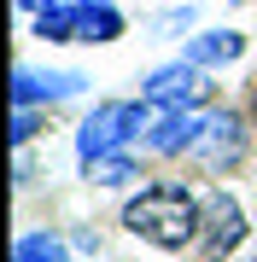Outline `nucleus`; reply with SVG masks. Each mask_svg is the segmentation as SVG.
Returning a JSON list of instances; mask_svg holds the SVG:
<instances>
[{
    "instance_id": "obj_7",
    "label": "nucleus",
    "mask_w": 257,
    "mask_h": 262,
    "mask_svg": "<svg viewBox=\"0 0 257 262\" xmlns=\"http://www.w3.org/2000/svg\"><path fill=\"white\" fill-rule=\"evenodd\" d=\"M199 117H205V111H187V105H170V111L158 117V128L146 134V146H152L158 158H181V151L193 146V134H199Z\"/></svg>"
},
{
    "instance_id": "obj_11",
    "label": "nucleus",
    "mask_w": 257,
    "mask_h": 262,
    "mask_svg": "<svg viewBox=\"0 0 257 262\" xmlns=\"http://www.w3.org/2000/svg\"><path fill=\"white\" fill-rule=\"evenodd\" d=\"M134 175H141V169H134V158H123V151H105V158L88 163V181H94V187H123Z\"/></svg>"
},
{
    "instance_id": "obj_9",
    "label": "nucleus",
    "mask_w": 257,
    "mask_h": 262,
    "mask_svg": "<svg viewBox=\"0 0 257 262\" xmlns=\"http://www.w3.org/2000/svg\"><path fill=\"white\" fill-rule=\"evenodd\" d=\"M123 35V12L111 0H76V41H117Z\"/></svg>"
},
{
    "instance_id": "obj_6",
    "label": "nucleus",
    "mask_w": 257,
    "mask_h": 262,
    "mask_svg": "<svg viewBox=\"0 0 257 262\" xmlns=\"http://www.w3.org/2000/svg\"><path fill=\"white\" fill-rule=\"evenodd\" d=\"M82 82H88L82 70H58V76L18 70V76H12V105H35V99H70V94H82Z\"/></svg>"
},
{
    "instance_id": "obj_8",
    "label": "nucleus",
    "mask_w": 257,
    "mask_h": 262,
    "mask_svg": "<svg viewBox=\"0 0 257 262\" xmlns=\"http://www.w3.org/2000/svg\"><path fill=\"white\" fill-rule=\"evenodd\" d=\"M240 53H246V35H240V29H205V35L187 41L181 58H193L199 70H210V64H234Z\"/></svg>"
},
{
    "instance_id": "obj_12",
    "label": "nucleus",
    "mask_w": 257,
    "mask_h": 262,
    "mask_svg": "<svg viewBox=\"0 0 257 262\" xmlns=\"http://www.w3.org/2000/svg\"><path fill=\"white\" fill-rule=\"evenodd\" d=\"M35 35L41 41H76V6H47V12H35Z\"/></svg>"
},
{
    "instance_id": "obj_13",
    "label": "nucleus",
    "mask_w": 257,
    "mask_h": 262,
    "mask_svg": "<svg viewBox=\"0 0 257 262\" xmlns=\"http://www.w3.org/2000/svg\"><path fill=\"white\" fill-rule=\"evenodd\" d=\"M29 134H35V105H18V117H12V140H29Z\"/></svg>"
},
{
    "instance_id": "obj_14",
    "label": "nucleus",
    "mask_w": 257,
    "mask_h": 262,
    "mask_svg": "<svg viewBox=\"0 0 257 262\" xmlns=\"http://www.w3.org/2000/svg\"><path fill=\"white\" fill-rule=\"evenodd\" d=\"M24 12H47V6H58V0H18Z\"/></svg>"
},
{
    "instance_id": "obj_3",
    "label": "nucleus",
    "mask_w": 257,
    "mask_h": 262,
    "mask_svg": "<svg viewBox=\"0 0 257 262\" xmlns=\"http://www.w3.org/2000/svg\"><path fill=\"white\" fill-rule=\"evenodd\" d=\"M187 158L193 163H205V169H234L240 158H246V122H240L234 111H205L199 117V134H193V146H187Z\"/></svg>"
},
{
    "instance_id": "obj_2",
    "label": "nucleus",
    "mask_w": 257,
    "mask_h": 262,
    "mask_svg": "<svg viewBox=\"0 0 257 262\" xmlns=\"http://www.w3.org/2000/svg\"><path fill=\"white\" fill-rule=\"evenodd\" d=\"M146 122H152V99H111V105H100V111L76 128V158L94 163V158H105V151L129 146Z\"/></svg>"
},
{
    "instance_id": "obj_4",
    "label": "nucleus",
    "mask_w": 257,
    "mask_h": 262,
    "mask_svg": "<svg viewBox=\"0 0 257 262\" xmlns=\"http://www.w3.org/2000/svg\"><path fill=\"white\" fill-rule=\"evenodd\" d=\"M234 245H246V210L234 204V192H210L205 198V227H199V251L210 262L234 256Z\"/></svg>"
},
{
    "instance_id": "obj_10",
    "label": "nucleus",
    "mask_w": 257,
    "mask_h": 262,
    "mask_svg": "<svg viewBox=\"0 0 257 262\" xmlns=\"http://www.w3.org/2000/svg\"><path fill=\"white\" fill-rule=\"evenodd\" d=\"M12 262H70V251H65V239H53V233H24Z\"/></svg>"
},
{
    "instance_id": "obj_1",
    "label": "nucleus",
    "mask_w": 257,
    "mask_h": 262,
    "mask_svg": "<svg viewBox=\"0 0 257 262\" xmlns=\"http://www.w3.org/2000/svg\"><path fill=\"white\" fill-rule=\"evenodd\" d=\"M123 227L134 239L158 245V251H181V245H193L199 227H205V198H193L187 187H175V181H158V187L134 192L123 204Z\"/></svg>"
},
{
    "instance_id": "obj_15",
    "label": "nucleus",
    "mask_w": 257,
    "mask_h": 262,
    "mask_svg": "<svg viewBox=\"0 0 257 262\" xmlns=\"http://www.w3.org/2000/svg\"><path fill=\"white\" fill-rule=\"evenodd\" d=\"M251 128H257V82H251Z\"/></svg>"
},
{
    "instance_id": "obj_5",
    "label": "nucleus",
    "mask_w": 257,
    "mask_h": 262,
    "mask_svg": "<svg viewBox=\"0 0 257 262\" xmlns=\"http://www.w3.org/2000/svg\"><path fill=\"white\" fill-rule=\"evenodd\" d=\"M199 64L193 58H181V64H164V70H152L146 76V99L152 105H187V99H199Z\"/></svg>"
}]
</instances>
